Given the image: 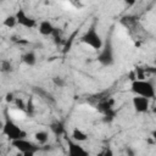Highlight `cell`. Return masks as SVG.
I'll return each mask as SVG.
<instances>
[{
  "label": "cell",
  "mask_w": 156,
  "mask_h": 156,
  "mask_svg": "<svg viewBox=\"0 0 156 156\" xmlns=\"http://www.w3.org/2000/svg\"><path fill=\"white\" fill-rule=\"evenodd\" d=\"M2 134L10 140H16V139H22V138H27V132L23 130L21 127H18L9 116L7 110H5L4 112V124L1 128Z\"/></svg>",
  "instance_id": "6da1fadb"
},
{
  "label": "cell",
  "mask_w": 156,
  "mask_h": 156,
  "mask_svg": "<svg viewBox=\"0 0 156 156\" xmlns=\"http://www.w3.org/2000/svg\"><path fill=\"white\" fill-rule=\"evenodd\" d=\"M130 91L134 95L144 96L150 100L155 98V87L154 83L145 79H134L130 84Z\"/></svg>",
  "instance_id": "7a4b0ae2"
},
{
  "label": "cell",
  "mask_w": 156,
  "mask_h": 156,
  "mask_svg": "<svg viewBox=\"0 0 156 156\" xmlns=\"http://www.w3.org/2000/svg\"><path fill=\"white\" fill-rule=\"evenodd\" d=\"M80 41H82L83 44L90 46L93 50H98V51H99V50L101 49V46H102V44H104V40H102L100 33L98 32L95 23H93V24L84 32V34L80 37Z\"/></svg>",
  "instance_id": "3957f363"
},
{
  "label": "cell",
  "mask_w": 156,
  "mask_h": 156,
  "mask_svg": "<svg viewBox=\"0 0 156 156\" xmlns=\"http://www.w3.org/2000/svg\"><path fill=\"white\" fill-rule=\"evenodd\" d=\"M96 60L104 67H110L115 63V50L111 38H106V41H104L101 49L99 50Z\"/></svg>",
  "instance_id": "277c9868"
},
{
  "label": "cell",
  "mask_w": 156,
  "mask_h": 156,
  "mask_svg": "<svg viewBox=\"0 0 156 156\" xmlns=\"http://www.w3.org/2000/svg\"><path fill=\"white\" fill-rule=\"evenodd\" d=\"M12 146L18 150L21 154H23L24 156H33L34 154H37L41 147L39 146V144H35L30 140H28L27 138H22V139H16L11 141Z\"/></svg>",
  "instance_id": "5b68a950"
},
{
  "label": "cell",
  "mask_w": 156,
  "mask_h": 156,
  "mask_svg": "<svg viewBox=\"0 0 156 156\" xmlns=\"http://www.w3.org/2000/svg\"><path fill=\"white\" fill-rule=\"evenodd\" d=\"M15 16H16V20H17V24L21 26V27H24V28H28V29H33V28H35L38 26L37 20L33 18L32 16H29L23 9L17 10Z\"/></svg>",
  "instance_id": "8992f818"
},
{
  "label": "cell",
  "mask_w": 156,
  "mask_h": 156,
  "mask_svg": "<svg viewBox=\"0 0 156 156\" xmlns=\"http://www.w3.org/2000/svg\"><path fill=\"white\" fill-rule=\"evenodd\" d=\"M66 143H67V154L69 156H88L89 155V152L78 141H74L73 139L67 138Z\"/></svg>",
  "instance_id": "52a82bcc"
},
{
  "label": "cell",
  "mask_w": 156,
  "mask_h": 156,
  "mask_svg": "<svg viewBox=\"0 0 156 156\" xmlns=\"http://www.w3.org/2000/svg\"><path fill=\"white\" fill-rule=\"evenodd\" d=\"M132 105L136 113H145L150 108V99L139 96V95H134V98L132 99Z\"/></svg>",
  "instance_id": "ba28073f"
},
{
  "label": "cell",
  "mask_w": 156,
  "mask_h": 156,
  "mask_svg": "<svg viewBox=\"0 0 156 156\" xmlns=\"http://www.w3.org/2000/svg\"><path fill=\"white\" fill-rule=\"evenodd\" d=\"M37 28H38V32H39L43 37H51V34L54 33V30H55L56 27H55L50 21L43 20V21H40V22L38 23Z\"/></svg>",
  "instance_id": "9c48e42d"
},
{
  "label": "cell",
  "mask_w": 156,
  "mask_h": 156,
  "mask_svg": "<svg viewBox=\"0 0 156 156\" xmlns=\"http://www.w3.org/2000/svg\"><path fill=\"white\" fill-rule=\"evenodd\" d=\"M32 91L37 95V96H39V98H41L44 101H46L48 104H55V98L46 90V89H44V88H41V87H33L32 88Z\"/></svg>",
  "instance_id": "30bf717a"
},
{
  "label": "cell",
  "mask_w": 156,
  "mask_h": 156,
  "mask_svg": "<svg viewBox=\"0 0 156 156\" xmlns=\"http://www.w3.org/2000/svg\"><path fill=\"white\" fill-rule=\"evenodd\" d=\"M96 108H98V111H99L101 115H104V113H106V112H110V111H113V110H115V100H113L112 98L105 99V100H102V101H100V102L98 104Z\"/></svg>",
  "instance_id": "8fae6325"
},
{
  "label": "cell",
  "mask_w": 156,
  "mask_h": 156,
  "mask_svg": "<svg viewBox=\"0 0 156 156\" xmlns=\"http://www.w3.org/2000/svg\"><path fill=\"white\" fill-rule=\"evenodd\" d=\"M21 61H22L24 65H27V66H29V67H33V66H35V63H37V55H35V52L32 51V50H30V51H26V52L22 54Z\"/></svg>",
  "instance_id": "7c38bea8"
},
{
  "label": "cell",
  "mask_w": 156,
  "mask_h": 156,
  "mask_svg": "<svg viewBox=\"0 0 156 156\" xmlns=\"http://www.w3.org/2000/svg\"><path fill=\"white\" fill-rule=\"evenodd\" d=\"M71 139H73L74 141H78V143H83V141L88 140V134L84 130H82L80 128H74L71 133Z\"/></svg>",
  "instance_id": "4fadbf2b"
},
{
  "label": "cell",
  "mask_w": 156,
  "mask_h": 156,
  "mask_svg": "<svg viewBox=\"0 0 156 156\" xmlns=\"http://www.w3.org/2000/svg\"><path fill=\"white\" fill-rule=\"evenodd\" d=\"M50 130L56 135V136H61L65 134V124L61 121H54L50 124Z\"/></svg>",
  "instance_id": "5bb4252c"
},
{
  "label": "cell",
  "mask_w": 156,
  "mask_h": 156,
  "mask_svg": "<svg viewBox=\"0 0 156 156\" xmlns=\"http://www.w3.org/2000/svg\"><path fill=\"white\" fill-rule=\"evenodd\" d=\"M34 139L37 141V144L39 145H44L48 143L49 140V133L46 130H38L34 133Z\"/></svg>",
  "instance_id": "9a60e30c"
},
{
  "label": "cell",
  "mask_w": 156,
  "mask_h": 156,
  "mask_svg": "<svg viewBox=\"0 0 156 156\" xmlns=\"http://www.w3.org/2000/svg\"><path fill=\"white\" fill-rule=\"evenodd\" d=\"M2 26L6 27V28H15L17 26V20H16V16L15 15H9L4 18L2 21Z\"/></svg>",
  "instance_id": "2e32d148"
},
{
  "label": "cell",
  "mask_w": 156,
  "mask_h": 156,
  "mask_svg": "<svg viewBox=\"0 0 156 156\" xmlns=\"http://www.w3.org/2000/svg\"><path fill=\"white\" fill-rule=\"evenodd\" d=\"M13 71V65L10 60H2L0 62V72L2 73H11Z\"/></svg>",
  "instance_id": "e0dca14e"
},
{
  "label": "cell",
  "mask_w": 156,
  "mask_h": 156,
  "mask_svg": "<svg viewBox=\"0 0 156 156\" xmlns=\"http://www.w3.org/2000/svg\"><path fill=\"white\" fill-rule=\"evenodd\" d=\"M52 83L58 88H65L66 87V79L60 77V76H54L52 77Z\"/></svg>",
  "instance_id": "ac0fdd59"
},
{
  "label": "cell",
  "mask_w": 156,
  "mask_h": 156,
  "mask_svg": "<svg viewBox=\"0 0 156 156\" xmlns=\"http://www.w3.org/2000/svg\"><path fill=\"white\" fill-rule=\"evenodd\" d=\"M115 117H116V110L104 113V115H102V121H104L105 123H111V122L115 119Z\"/></svg>",
  "instance_id": "d6986e66"
},
{
  "label": "cell",
  "mask_w": 156,
  "mask_h": 156,
  "mask_svg": "<svg viewBox=\"0 0 156 156\" xmlns=\"http://www.w3.org/2000/svg\"><path fill=\"white\" fill-rule=\"evenodd\" d=\"M13 102H15V105H16L17 108H20V110H22V111H26V106H27V105L24 104V101H23L21 98H15Z\"/></svg>",
  "instance_id": "ffe728a7"
},
{
  "label": "cell",
  "mask_w": 156,
  "mask_h": 156,
  "mask_svg": "<svg viewBox=\"0 0 156 156\" xmlns=\"http://www.w3.org/2000/svg\"><path fill=\"white\" fill-rule=\"evenodd\" d=\"M5 100H6L7 102H13V100H15L13 94H12V93H7V94L5 95Z\"/></svg>",
  "instance_id": "44dd1931"
},
{
  "label": "cell",
  "mask_w": 156,
  "mask_h": 156,
  "mask_svg": "<svg viewBox=\"0 0 156 156\" xmlns=\"http://www.w3.org/2000/svg\"><path fill=\"white\" fill-rule=\"evenodd\" d=\"M127 6H133L135 2H136V0H122Z\"/></svg>",
  "instance_id": "7402d4cb"
},
{
  "label": "cell",
  "mask_w": 156,
  "mask_h": 156,
  "mask_svg": "<svg viewBox=\"0 0 156 156\" xmlns=\"http://www.w3.org/2000/svg\"><path fill=\"white\" fill-rule=\"evenodd\" d=\"M100 155H112V151H110V150H105V151L101 152Z\"/></svg>",
  "instance_id": "603a6c76"
},
{
  "label": "cell",
  "mask_w": 156,
  "mask_h": 156,
  "mask_svg": "<svg viewBox=\"0 0 156 156\" xmlns=\"http://www.w3.org/2000/svg\"><path fill=\"white\" fill-rule=\"evenodd\" d=\"M2 124H4V122H0V130H1V128H2Z\"/></svg>",
  "instance_id": "cb8c5ba5"
},
{
  "label": "cell",
  "mask_w": 156,
  "mask_h": 156,
  "mask_svg": "<svg viewBox=\"0 0 156 156\" xmlns=\"http://www.w3.org/2000/svg\"><path fill=\"white\" fill-rule=\"evenodd\" d=\"M4 2V0H0V4H2Z\"/></svg>",
  "instance_id": "d4e9b609"
}]
</instances>
